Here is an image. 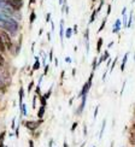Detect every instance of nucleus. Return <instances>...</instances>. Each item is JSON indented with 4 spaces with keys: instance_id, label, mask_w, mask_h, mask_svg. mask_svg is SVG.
Returning <instances> with one entry per match:
<instances>
[{
    "instance_id": "f257e3e1",
    "label": "nucleus",
    "mask_w": 135,
    "mask_h": 147,
    "mask_svg": "<svg viewBox=\"0 0 135 147\" xmlns=\"http://www.w3.org/2000/svg\"><path fill=\"white\" fill-rule=\"evenodd\" d=\"M93 77H94V72L92 71L90 75H89L88 81L83 84L81 92H80V94H78L80 96H83V95H87V94H88V92H89V89H90V87H92V82H93Z\"/></svg>"
},
{
    "instance_id": "f03ea898",
    "label": "nucleus",
    "mask_w": 135,
    "mask_h": 147,
    "mask_svg": "<svg viewBox=\"0 0 135 147\" xmlns=\"http://www.w3.org/2000/svg\"><path fill=\"white\" fill-rule=\"evenodd\" d=\"M41 123H42L41 119H39V121H27V122H24V125H26L27 129H29V130H36Z\"/></svg>"
},
{
    "instance_id": "7ed1b4c3",
    "label": "nucleus",
    "mask_w": 135,
    "mask_h": 147,
    "mask_svg": "<svg viewBox=\"0 0 135 147\" xmlns=\"http://www.w3.org/2000/svg\"><path fill=\"white\" fill-rule=\"evenodd\" d=\"M6 4L11 6V9H14L15 11H18L23 7V0H7Z\"/></svg>"
},
{
    "instance_id": "20e7f679",
    "label": "nucleus",
    "mask_w": 135,
    "mask_h": 147,
    "mask_svg": "<svg viewBox=\"0 0 135 147\" xmlns=\"http://www.w3.org/2000/svg\"><path fill=\"white\" fill-rule=\"evenodd\" d=\"M0 36H1V39L4 41L5 46H6V50H11V48H12V42H11V39H10L9 34L6 33V32H1Z\"/></svg>"
},
{
    "instance_id": "39448f33",
    "label": "nucleus",
    "mask_w": 135,
    "mask_h": 147,
    "mask_svg": "<svg viewBox=\"0 0 135 147\" xmlns=\"http://www.w3.org/2000/svg\"><path fill=\"white\" fill-rule=\"evenodd\" d=\"M86 99H87V95H83V96H82V100H81V105H80L78 111H77L78 115H81V113H82L83 109H84V106H86Z\"/></svg>"
},
{
    "instance_id": "423d86ee",
    "label": "nucleus",
    "mask_w": 135,
    "mask_h": 147,
    "mask_svg": "<svg viewBox=\"0 0 135 147\" xmlns=\"http://www.w3.org/2000/svg\"><path fill=\"white\" fill-rule=\"evenodd\" d=\"M110 58V54H109V51H105V52H104V56H101L100 57V59H99V62H98V66H99L103 62H105V60L106 59H109Z\"/></svg>"
},
{
    "instance_id": "0eeeda50",
    "label": "nucleus",
    "mask_w": 135,
    "mask_h": 147,
    "mask_svg": "<svg viewBox=\"0 0 135 147\" xmlns=\"http://www.w3.org/2000/svg\"><path fill=\"white\" fill-rule=\"evenodd\" d=\"M128 56H129V53H126L124 57H123V60H122L121 63V71H124V68H126V64H127V60H128Z\"/></svg>"
},
{
    "instance_id": "6e6552de",
    "label": "nucleus",
    "mask_w": 135,
    "mask_h": 147,
    "mask_svg": "<svg viewBox=\"0 0 135 147\" xmlns=\"http://www.w3.org/2000/svg\"><path fill=\"white\" fill-rule=\"evenodd\" d=\"M119 29H121V21L117 20V21L115 22V27H113L112 33H118V32H119Z\"/></svg>"
},
{
    "instance_id": "1a4fd4ad",
    "label": "nucleus",
    "mask_w": 135,
    "mask_h": 147,
    "mask_svg": "<svg viewBox=\"0 0 135 147\" xmlns=\"http://www.w3.org/2000/svg\"><path fill=\"white\" fill-rule=\"evenodd\" d=\"M45 109H46V106H40V109H39V111H38V117L41 119L42 117H44V115H45Z\"/></svg>"
},
{
    "instance_id": "9d476101",
    "label": "nucleus",
    "mask_w": 135,
    "mask_h": 147,
    "mask_svg": "<svg viewBox=\"0 0 135 147\" xmlns=\"http://www.w3.org/2000/svg\"><path fill=\"white\" fill-rule=\"evenodd\" d=\"M105 127H106V119H104V121H103L101 129H100V133H99V140L103 139V134H104V130H105Z\"/></svg>"
},
{
    "instance_id": "9b49d317",
    "label": "nucleus",
    "mask_w": 135,
    "mask_h": 147,
    "mask_svg": "<svg viewBox=\"0 0 135 147\" xmlns=\"http://www.w3.org/2000/svg\"><path fill=\"white\" fill-rule=\"evenodd\" d=\"M101 46H103V39L99 38V39H98V42H97V52H98V53H100Z\"/></svg>"
},
{
    "instance_id": "f8f14e48",
    "label": "nucleus",
    "mask_w": 135,
    "mask_h": 147,
    "mask_svg": "<svg viewBox=\"0 0 135 147\" xmlns=\"http://www.w3.org/2000/svg\"><path fill=\"white\" fill-rule=\"evenodd\" d=\"M40 69V62H39V58L38 57H35V63L33 65V71L35 70H39Z\"/></svg>"
},
{
    "instance_id": "ddd939ff",
    "label": "nucleus",
    "mask_w": 135,
    "mask_h": 147,
    "mask_svg": "<svg viewBox=\"0 0 135 147\" xmlns=\"http://www.w3.org/2000/svg\"><path fill=\"white\" fill-rule=\"evenodd\" d=\"M23 94H24V89L21 87L20 92H18V95H20V107L22 106V104H23Z\"/></svg>"
},
{
    "instance_id": "4468645a",
    "label": "nucleus",
    "mask_w": 135,
    "mask_h": 147,
    "mask_svg": "<svg viewBox=\"0 0 135 147\" xmlns=\"http://www.w3.org/2000/svg\"><path fill=\"white\" fill-rule=\"evenodd\" d=\"M5 51H6V46H5V44H4L3 39H1V36H0V52L4 53Z\"/></svg>"
},
{
    "instance_id": "2eb2a0df",
    "label": "nucleus",
    "mask_w": 135,
    "mask_h": 147,
    "mask_svg": "<svg viewBox=\"0 0 135 147\" xmlns=\"http://www.w3.org/2000/svg\"><path fill=\"white\" fill-rule=\"evenodd\" d=\"M71 34H72V29L71 28H68L66 30H65V36L68 39H70L71 38Z\"/></svg>"
},
{
    "instance_id": "dca6fc26",
    "label": "nucleus",
    "mask_w": 135,
    "mask_h": 147,
    "mask_svg": "<svg viewBox=\"0 0 135 147\" xmlns=\"http://www.w3.org/2000/svg\"><path fill=\"white\" fill-rule=\"evenodd\" d=\"M129 142H130L132 145H135V131H133V133L130 134V138H129Z\"/></svg>"
},
{
    "instance_id": "f3484780",
    "label": "nucleus",
    "mask_w": 135,
    "mask_h": 147,
    "mask_svg": "<svg viewBox=\"0 0 135 147\" xmlns=\"http://www.w3.org/2000/svg\"><path fill=\"white\" fill-rule=\"evenodd\" d=\"M21 110H22V115L23 116H27V106H26V104H22V106H21Z\"/></svg>"
},
{
    "instance_id": "a211bd4d",
    "label": "nucleus",
    "mask_w": 135,
    "mask_h": 147,
    "mask_svg": "<svg viewBox=\"0 0 135 147\" xmlns=\"http://www.w3.org/2000/svg\"><path fill=\"white\" fill-rule=\"evenodd\" d=\"M97 13H98V12H97V10H94V11H93V13H92V16H90L89 23H93V22L95 21V16H97Z\"/></svg>"
},
{
    "instance_id": "6ab92c4d",
    "label": "nucleus",
    "mask_w": 135,
    "mask_h": 147,
    "mask_svg": "<svg viewBox=\"0 0 135 147\" xmlns=\"http://www.w3.org/2000/svg\"><path fill=\"white\" fill-rule=\"evenodd\" d=\"M97 65H98V60H97V58H94V60H93V64H92V71H95V69H97Z\"/></svg>"
},
{
    "instance_id": "aec40b11",
    "label": "nucleus",
    "mask_w": 135,
    "mask_h": 147,
    "mask_svg": "<svg viewBox=\"0 0 135 147\" xmlns=\"http://www.w3.org/2000/svg\"><path fill=\"white\" fill-rule=\"evenodd\" d=\"M35 18H36V15H35V12L33 11V12H32V15H30V18H29V22H30V24H32V23L35 21Z\"/></svg>"
},
{
    "instance_id": "412c9836",
    "label": "nucleus",
    "mask_w": 135,
    "mask_h": 147,
    "mask_svg": "<svg viewBox=\"0 0 135 147\" xmlns=\"http://www.w3.org/2000/svg\"><path fill=\"white\" fill-rule=\"evenodd\" d=\"M46 98L44 96V95H40V101H41V105L42 106H46Z\"/></svg>"
},
{
    "instance_id": "4be33fe9",
    "label": "nucleus",
    "mask_w": 135,
    "mask_h": 147,
    "mask_svg": "<svg viewBox=\"0 0 135 147\" xmlns=\"http://www.w3.org/2000/svg\"><path fill=\"white\" fill-rule=\"evenodd\" d=\"M132 22H133V13L130 12V15H129V21H128V23H127V28H130Z\"/></svg>"
},
{
    "instance_id": "5701e85b",
    "label": "nucleus",
    "mask_w": 135,
    "mask_h": 147,
    "mask_svg": "<svg viewBox=\"0 0 135 147\" xmlns=\"http://www.w3.org/2000/svg\"><path fill=\"white\" fill-rule=\"evenodd\" d=\"M63 21L62 22H60V39H62L63 40V36H64V29H63Z\"/></svg>"
},
{
    "instance_id": "b1692460",
    "label": "nucleus",
    "mask_w": 135,
    "mask_h": 147,
    "mask_svg": "<svg viewBox=\"0 0 135 147\" xmlns=\"http://www.w3.org/2000/svg\"><path fill=\"white\" fill-rule=\"evenodd\" d=\"M117 59H118V57H116V58H115V60H113V62H112V64H111V65H110V71H112V70H113V68H115V65H116V62H117Z\"/></svg>"
},
{
    "instance_id": "393cba45",
    "label": "nucleus",
    "mask_w": 135,
    "mask_h": 147,
    "mask_svg": "<svg viewBox=\"0 0 135 147\" xmlns=\"http://www.w3.org/2000/svg\"><path fill=\"white\" fill-rule=\"evenodd\" d=\"M5 135H6V131H3L1 134H0V144H4V138H5Z\"/></svg>"
},
{
    "instance_id": "a878e982",
    "label": "nucleus",
    "mask_w": 135,
    "mask_h": 147,
    "mask_svg": "<svg viewBox=\"0 0 135 147\" xmlns=\"http://www.w3.org/2000/svg\"><path fill=\"white\" fill-rule=\"evenodd\" d=\"M105 23H106V18H105V20H104V21H103V23H101V26H100V28H99V30H98V32H101V30H103L104 28H105Z\"/></svg>"
},
{
    "instance_id": "bb28decb",
    "label": "nucleus",
    "mask_w": 135,
    "mask_h": 147,
    "mask_svg": "<svg viewBox=\"0 0 135 147\" xmlns=\"http://www.w3.org/2000/svg\"><path fill=\"white\" fill-rule=\"evenodd\" d=\"M36 100H38V95H34V98H33V109L36 107Z\"/></svg>"
},
{
    "instance_id": "cd10ccee",
    "label": "nucleus",
    "mask_w": 135,
    "mask_h": 147,
    "mask_svg": "<svg viewBox=\"0 0 135 147\" xmlns=\"http://www.w3.org/2000/svg\"><path fill=\"white\" fill-rule=\"evenodd\" d=\"M33 87H34V82H30V83H29V86H28V92H29V93L32 92Z\"/></svg>"
},
{
    "instance_id": "c85d7f7f",
    "label": "nucleus",
    "mask_w": 135,
    "mask_h": 147,
    "mask_svg": "<svg viewBox=\"0 0 135 147\" xmlns=\"http://www.w3.org/2000/svg\"><path fill=\"white\" fill-rule=\"evenodd\" d=\"M4 63H5V59H4V57L1 56V54H0V68L4 65Z\"/></svg>"
},
{
    "instance_id": "c756f323",
    "label": "nucleus",
    "mask_w": 135,
    "mask_h": 147,
    "mask_svg": "<svg viewBox=\"0 0 135 147\" xmlns=\"http://www.w3.org/2000/svg\"><path fill=\"white\" fill-rule=\"evenodd\" d=\"M15 130H16V138H18V136H20V125L16 127Z\"/></svg>"
},
{
    "instance_id": "7c9ffc66",
    "label": "nucleus",
    "mask_w": 135,
    "mask_h": 147,
    "mask_svg": "<svg viewBox=\"0 0 135 147\" xmlns=\"http://www.w3.org/2000/svg\"><path fill=\"white\" fill-rule=\"evenodd\" d=\"M51 94H52V90L50 89V90H48V92H47V93H46V94H45L44 96L46 98V99H48V98H50V96H51Z\"/></svg>"
},
{
    "instance_id": "2f4dec72",
    "label": "nucleus",
    "mask_w": 135,
    "mask_h": 147,
    "mask_svg": "<svg viewBox=\"0 0 135 147\" xmlns=\"http://www.w3.org/2000/svg\"><path fill=\"white\" fill-rule=\"evenodd\" d=\"M98 111H99V105H98V106L95 107V110H94V119L97 118V116H98Z\"/></svg>"
},
{
    "instance_id": "473e14b6",
    "label": "nucleus",
    "mask_w": 135,
    "mask_h": 147,
    "mask_svg": "<svg viewBox=\"0 0 135 147\" xmlns=\"http://www.w3.org/2000/svg\"><path fill=\"white\" fill-rule=\"evenodd\" d=\"M76 127H77V123H76V122H75V123H74L72 124V127H71V131L74 133V131H75V129H76Z\"/></svg>"
},
{
    "instance_id": "72a5a7b5",
    "label": "nucleus",
    "mask_w": 135,
    "mask_h": 147,
    "mask_svg": "<svg viewBox=\"0 0 135 147\" xmlns=\"http://www.w3.org/2000/svg\"><path fill=\"white\" fill-rule=\"evenodd\" d=\"M35 92H36V95H40V86H38V87H36Z\"/></svg>"
},
{
    "instance_id": "f704fd0d",
    "label": "nucleus",
    "mask_w": 135,
    "mask_h": 147,
    "mask_svg": "<svg viewBox=\"0 0 135 147\" xmlns=\"http://www.w3.org/2000/svg\"><path fill=\"white\" fill-rule=\"evenodd\" d=\"M52 59H53V50H51L50 52V62H52Z\"/></svg>"
},
{
    "instance_id": "c9c22d12",
    "label": "nucleus",
    "mask_w": 135,
    "mask_h": 147,
    "mask_svg": "<svg viewBox=\"0 0 135 147\" xmlns=\"http://www.w3.org/2000/svg\"><path fill=\"white\" fill-rule=\"evenodd\" d=\"M110 12H111V5H109V6H107V12H106V15H107V16L110 15Z\"/></svg>"
},
{
    "instance_id": "e433bc0d",
    "label": "nucleus",
    "mask_w": 135,
    "mask_h": 147,
    "mask_svg": "<svg viewBox=\"0 0 135 147\" xmlns=\"http://www.w3.org/2000/svg\"><path fill=\"white\" fill-rule=\"evenodd\" d=\"M47 72H48V65H46V66H45V71H44V76H45V75H47Z\"/></svg>"
},
{
    "instance_id": "4c0bfd02",
    "label": "nucleus",
    "mask_w": 135,
    "mask_h": 147,
    "mask_svg": "<svg viewBox=\"0 0 135 147\" xmlns=\"http://www.w3.org/2000/svg\"><path fill=\"white\" fill-rule=\"evenodd\" d=\"M15 119H16V118L12 119V125H11V129H15V128H16V127H15Z\"/></svg>"
},
{
    "instance_id": "58836bf2",
    "label": "nucleus",
    "mask_w": 135,
    "mask_h": 147,
    "mask_svg": "<svg viewBox=\"0 0 135 147\" xmlns=\"http://www.w3.org/2000/svg\"><path fill=\"white\" fill-rule=\"evenodd\" d=\"M29 147H34V141L33 140H29Z\"/></svg>"
},
{
    "instance_id": "ea45409f",
    "label": "nucleus",
    "mask_w": 135,
    "mask_h": 147,
    "mask_svg": "<svg viewBox=\"0 0 135 147\" xmlns=\"http://www.w3.org/2000/svg\"><path fill=\"white\" fill-rule=\"evenodd\" d=\"M65 62H66V63H71V58H70V57H66V58H65Z\"/></svg>"
},
{
    "instance_id": "a19ab883",
    "label": "nucleus",
    "mask_w": 135,
    "mask_h": 147,
    "mask_svg": "<svg viewBox=\"0 0 135 147\" xmlns=\"http://www.w3.org/2000/svg\"><path fill=\"white\" fill-rule=\"evenodd\" d=\"M50 20H51V13H48V15L46 16V21L48 22V21H50Z\"/></svg>"
},
{
    "instance_id": "79ce46f5",
    "label": "nucleus",
    "mask_w": 135,
    "mask_h": 147,
    "mask_svg": "<svg viewBox=\"0 0 135 147\" xmlns=\"http://www.w3.org/2000/svg\"><path fill=\"white\" fill-rule=\"evenodd\" d=\"M74 33H77V26H75V27H74Z\"/></svg>"
},
{
    "instance_id": "37998d69",
    "label": "nucleus",
    "mask_w": 135,
    "mask_h": 147,
    "mask_svg": "<svg viewBox=\"0 0 135 147\" xmlns=\"http://www.w3.org/2000/svg\"><path fill=\"white\" fill-rule=\"evenodd\" d=\"M54 65H56V66H58V59H57V58L54 59Z\"/></svg>"
},
{
    "instance_id": "c03bdc74",
    "label": "nucleus",
    "mask_w": 135,
    "mask_h": 147,
    "mask_svg": "<svg viewBox=\"0 0 135 147\" xmlns=\"http://www.w3.org/2000/svg\"><path fill=\"white\" fill-rule=\"evenodd\" d=\"M63 147H69V146H68V144H66V141H64V144H63Z\"/></svg>"
},
{
    "instance_id": "a18cd8bd",
    "label": "nucleus",
    "mask_w": 135,
    "mask_h": 147,
    "mask_svg": "<svg viewBox=\"0 0 135 147\" xmlns=\"http://www.w3.org/2000/svg\"><path fill=\"white\" fill-rule=\"evenodd\" d=\"M52 144H53V141L51 140V141H50V145H48V147H52Z\"/></svg>"
},
{
    "instance_id": "49530a36",
    "label": "nucleus",
    "mask_w": 135,
    "mask_h": 147,
    "mask_svg": "<svg viewBox=\"0 0 135 147\" xmlns=\"http://www.w3.org/2000/svg\"><path fill=\"white\" fill-rule=\"evenodd\" d=\"M35 3V0H30V1H29V4H34Z\"/></svg>"
},
{
    "instance_id": "de8ad7c7",
    "label": "nucleus",
    "mask_w": 135,
    "mask_h": 147,
    "mask_svg": "<svg viewBox=\"0 0 135 147\" xmlns=\"http://www.w3.org/2000/svg\"><path fill=\"white\" fill-rule=\"evenodd\" d=\"M59 4H60V5H62V4H63V0H59Z\"/></svg>"
},
{
    "instance_id": "09e8293b",
    "label": "nucleus",
    "mask_w": 135,
    "mask_h": 147,
    "mask_svg": "<svg viewBox=\"0 0 135 147\" xmlns=\"http://www.w3.org/2000/svg\"><path fill=\"white\" fill-rule=\"evenodd\" d=\"M0 147H5V146H4V144H0Z\"/></svg>"
},
{
    "instance_id": "8fccbe9b",
    "label": "nucleus",
    "mask_w": 135,
    "mask_h": 147,
    "mask_svg": "<svg viewBox=\"0 0 135 147\" xmlns=\"http://www.w3.org/2000/svg\"><path fill=\"white\" fill-rule=\"evenodd\" d=\"M92 1H95V0H92Z\"/></svg>"
},
{
    "instance_id": "3c124183",
    "label": "nucleus",
    "mask_w": 135,
    "mask_h": 147,
    "mask_svg": "<svg viewBox=\"0 0 135 147\" xmlns=\"http://www.w3.org/2000/svg\"><path fill=\"white\" fill-rule=\"evenodd\" d=\"M93 147H95V146H93Z\"/></svg>"
}]
</instances>
